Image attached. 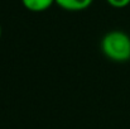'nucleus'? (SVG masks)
I'll return each instance as SVG.
<instances>
[{
	"instance_id": "obj_2",
	"label": "nucleus",
	"mask_w": 130,
	"mask_h": 129,
	"mask_svg": "<svg viewBox=\"0 0 130 129\" xmlns=\"http://www.w3.org/2000/svg\"><path fill=\"white\" fill-rule=\"evenodd\" d=\"M93 0H56V4L68 11H81L87 9Z\"/></svg>"
},
{
	"instance_id": "obj_5",
	"label": "nucleus",
	"mask_w": 130,
	"mask_h": 129,
	"mask_svg": "<svg viewBox=\"0 0 130 129\" xmlns=\"http://www.w3.org/2000/svg\"><path fill=\"white\" fill-rule=\"evenodd\" d=\"M1 32H3V31H1V25H0V38H1Z\"/></svg>"
},
{
	"instance_id": "obj_1",
	"label": "nucleus",
	"mask_w": 130,
	"mask_h": 129,
	"mask_svg": "<svg viewBox=\"0 0 130 129\" xmlns=\"http://www.w3.org/2000/svg\"><path fill=\"white\" fill-rule=\"evenodd\" d=\"M102 53L114 62L130 61V37L123 31L107 32L100 43Z\"/></svg>"
},
{
	"instance_id": "obj_4",
	"label": "nucleus",
	"mask_w": 130,
	"mask_h": 129,
	"mask_svg": "<svg viewBox=\"0 0 130 129\" xmlns=\"http://www.w3.org/2000/svg\"><path fill=\"white\" fill-rule=\"evenodd\" d=\"M109 3V5H111L112 8H116V9H121V8H125L130 4V0H106Z\"/></svg>"
},
{
	"instance_id": "obj_3",
	"label": "nucleus",
	"mask_w": 130,
	"mask_h": 129,
	"mask_svg": "<svg viewBox=\"0 0 130 129\" xmlns=\"http://www.w3.org/2000/svg\"><path fill=\"white\" fill-rule=\"evenodd\" d=\"M53 3H56V0H22L24 8L34 13H41L49 9Z\"/></svg>"
}]
</instances>
